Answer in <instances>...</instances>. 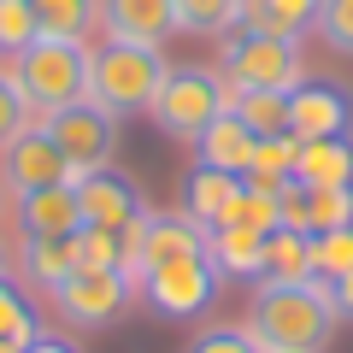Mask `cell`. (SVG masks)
Returning a JSON list of instances; mask_svg holds the SVG:
<instances>
[{
    "instance_id": "12",
    "label": "cell",
    "mask_w": 353,
    "mask_h": 353,
    "mask_svg": "<svg viewBox=\"0 0 353 353\" xmlns=\"http://www.w3.org/2000/svg\"><path fill=\"white\" fill-rule=\"evenodd\" d=\"M18 241H48V236H77L83 230V201L77 183H53V189H30L12 201Z\"/></svg>"
},
{
    "instance_id": "22",
    "label": "cell",
    "mask_w": 353,
    "mask_h": 353,
    "mask_svg": "<svg viewBox=\"0 0 353 353\" xmlns=\"http://www.w3.org/2000/svg\"><path fill=\"white\" fill-rule=\"evenodd\" d=\"M36 6V30L53 41H88L101 30V0H30Z\"/></svg>"
},
{
    "instance_id": "38",
    "label": "cell",
    "mask_w": 353,
    "mask_h": 353,
    "mask_svg": "<svg viewBox=\"0 0 353 353\" xmlns=\"http://www.w3.org/2000/svg\"><path fill=\"white\" fill-rule=\"evenodd\" d=\"M0 353H18V347H0Z\"/></svg>"
},
{
    "instance_id": "23",
    "label": "cell",
    "mask_w": 353,
    "mask_h": 353,
    "mask_svg": "<svg viewBox=\"0 0 353 353\" xmlns=\"http://www.w3.org/2000/svg\"><path fill=\"white\" fill-rule=\"evenodd\" d=\"M230 112L253 136H294L289 130V94H277V88H230Z\"/></svg>"
},
{
    "instance_id": "36",
    "label": "cell",
    "mask_w": 353,
    "mask_h": 353,
    "mask_svg": "<svg viewBox=\"0 0 353 353\" xmlns=\"http://www.w3.org/2000/svg\"><path fill=\"white\" fill-rule=\"evenodd\" d=\"M6 224H12V189L0 183V236H6Z\"/></svg>"
},
{
    "instance_id": "34",
    "label": "cell",
    "mask_w": 353,
    "mask_h": 353,
    "mask_svg": "<svg viewBox=\"0 0 353 353\" xmlns=\"http://www.w3.org/2000/svg\"><path fill=\"white\" fill-rule=\"evenodd\" d=\"M330 301H336V318H341V324H353V271L330 283Z\"/></svg>"
},
{
    "instance_id": "24",
    "label": "cell",
    "mask_w": 353,
    "mask_h": 353,
    "mask_svg": "<svg viewBox=\"0 0 353 353\" xmlns=\"http://www.w3.org/2000/svg\"><path fill=\"white\" fill-rule=\"evenodd\" d=\"M36 336H41V318H36V306H30V294L18 289L12 277H0V347L24 353Z\"/></svg>"
},
{
    "instance_id": "7",
    "label": "cell",
    "mask_w": 353,
    "mask_h": 353,
    "mask_svg": "<svg viewBox=\"0 0 353 353\" xmlns=\"http://www.w3.org/2000/svg\"><path fill=\"white\" fill-rule=\"evenodd\" d=\"M218 283H224V271L212 265V253H176V259H159L141 271L136 294L165 318H194L218 301Z\"/></svg>"
},
{
    "instance_id": "6",
    "label": "cell",
    "mask_w": 353,
    "mask_h": 353,
    "mask_svg": "<svg viewBox=\"0 0 353 353\" xmlns=\"http://www.w3.org/2000/svg\"><path fill=\"white\" fill-rule=\"evenodd\" d=\"M48 301L71 330H106V324H118V318L130 312V301H141V294H136V277H130L124 265H77Z\"/></svg>"
},
{
    "instance_id": "3",
    "label": "cell",
    "mask_w": 353,
    "mask_h": 353,
    "mask_svg": "<svg viewBox=\"0 0 353 353\" xmlns=\"http://www.w3.org/2000/svg\"><path fill=\"white\" fill-rule=\"evenodd\" d=\"M88 59L94 48L88 41H53V36H36L24 53L12 59V77L24 88V101L36 118L59 112L71 101H88Z\"/></svg>"
},
{
    "instance_id": "20",
    "label": "cell",
    "mask_w": 353,
    "mask_h": 353,
    "mask_svg": "<svg viewBox=\"0 0 353 353\" xmlns=\"http://www.w3.org/2000/svg\"><path fill=\"white\" fill-rule=\"evenodd\" d=\"M259 283H312V236L306 230H271Z\"/></svg>"
},
{
    "instance_id": "1",
    "label": "cell",
    "mask_w": 353,
    "mask_h": 353,
    "mask_svg": "<svg viewBox=\"0 0 353 353\" xmlns=\"http://www.w3.org/2000/svg\"><path fill=\"white\" fill-rule=\"evenodd\" d=\"M336 301L330 283H259L248 301V330L265 353H324L336 336Z\"/></svg>"
},
{
    "instance_id": "33",
    "label": "cell",
    "mask_w": 353,
    "mask_h": 353,
    "mask_svg": "<svg viewBox=\"0 0 353 353\" xmlns=\"http://www.w3.org/2000/svg\"><path fill=\"white\" fill-rule=\"evenodd\" d=\"M277 224L283 230H306V183H301V176L277 194Z\"/></svg>"
},
{
    "instance_id": "15",
    "label": "cell",
    "mask_w": 353,
    "mask_h": 353,
    "mask_svg": "<svg viewBox=\"0 0 353 353\" xmlns=\"http://www.w3.org/2000/svg\"><path fill=\"white\" fill-rule=\"evenodd\" d=\"M294 176H301L306 189H353V141H347V136L301 141Z\"/></svg>"
},
{
    "instance_id": "32",
    "label": "cell",
    "mask_w": 353,
    "mask_h": 353,
    "mask_svg": "<svg viewBox=\"0 0 353 353\" xmlns=\"http://www.w3.org/2000/svg\"><path fill=\"white\" fill-rule=\"evenodd\" d=\"M77 265H124V236L118 230H77Z\"/></svg>"
},
{
    "instance_id": "28",
    "label": "cell",
    "mask_w": 353,
    "mask_h": 353,
    "mask_svg": "<svg viewBox=\"0 0 353 353\" xmlns=\"http://www.w3.org/2000/svg\"><path fill=\"white\" fill-rule=\"evenodd\" d=\"M24 124H36V112H30L24 88H18V77H12V59L0 53V148H6Z\"/></svg>"
},
{
    "instance_id": "10",
    "label": "cell",
    "mask_w": 353,
    "mask_h": 353,
    "mask_svg": "<svg viewBox=\"0 0 353 353\" xmlns=\"http://www.w3.org/2000/svg\"><path fill=\"white\" fill-rule=\"evenodd\" d=\"M0 183L12 189V201L18 194H30V189H53V183H77V171H71V159L59 153V141L41 130V118L36 124H24L6 148H0Z\"/></svg>"
},
{
    "instance_id": "19",
    "label": "cell",
    "mask_w": 353,
    "mask_h": 353,
    "mask_svg": "<svg viewBox=\"0 0 353 353\" xmlns=\"http://www.w3.org/2000/svg\"><path fill=\"white\" fill-rule=\"evenodd\" d=\"M206 253H212V265L224 271V277H253L259 283L265 236H253V230H241V224H212L206 230Z\"/></svg>"
},
{
    "instance_id": "11",
    "label": "cell",
    "mask_w": 353,
    "mask_h": 353,
    "mask_svg": "<svg viewBox=\"0 0 353 353\" xmlns=\"http://www.w3.org/2000/svg\"><path fill=\"white\" fill-rule=\"evenodd\" d=\"M353 124V94L341 83H324V77H306L289 94V130L301 141H324V136H347Z\"/></svg>"
},
{
    "instance_id": "37",
    "label": "cell",
    "mask_w": 353,
    "mask_h": 353,
    "mask_svg": "<svg viewBox=\"0 0 353 353\" xmlns=\"http://www.w3.org/2000/svg\"><path fill=\"white\" fill-rule=\"evenodd\" d=\"M0 277H12V241L0 236Z\"/></svg>"
},
{
    "instance_id": "29",
    "label": "cell",
    "mask_w": 353,
    "mask_h": 353,
    "mask_svg": "<svg viewBox=\"0 0 353 353\" xmlns=\"http://www.w3.org/2000/svg\"><path fill=\"white\" fill-rule=\"evenodd\" d=\"M36 36H41L36 30V6H30V0H0V53L18 59Z\"/></svg>"
},
{
    "instance_id": "31",
    "label": "cell",
    "mask_w": 353,
    "mask_h": 353,
    "mask_svg": "<svg viewBox=\"0 0 353 353\" xmlns=\"http://www.w3.org/2000/svg\"><path fill=\"white\" fill-rule=\"evenodd\" d=\"M312 30L324 36L330 53H353V0H324L312 18Z\"/></svg>"
},
{
    "instance_id": "35",
    "label": "cell",
    "mask_w": 353,
    "mask_h": 353,
    "mask_svg": "<svg viewBox=\"0 0 353 353\" xmlns=\"http://www.w3.org/2000/svg\"><path fill=\"white\" fill-rule=\"evenodd\" d=\"M24 353H83V347H77V341L71 336H59V330H41V336L36 341H30V347Z\"/></svg>"
},
{
    "instance_id": "9",
    "label": "cell",
    "mask_w": 353,
    "mask_h": 353,
    "mask_svg": "<svg viewBox=\"0 0 353 353\" xmlns=\"http://www.w3.org/2000/svg\"><path fill=\"white\" fill-rule=\"evenodd\" d=\"M77 201H83V224L94 230H136L141 212H148V194L141 183L124 171V165H94V171H77Z\"/></svg>"
},
{
    "instance_id": "2",
    "label": "cell",
    "mask_w": 353,
    "mask_h": 353,
    "mask_svg": "<svg viewBox=\"0 0 353 353\" xmlns=\"http://www.w3.org/2000/svg\"><path fill=\"white\" fill-rule=\"evenodd\" d=\"M165 71H171L165 48H141V41H112L106 36L94 48V59H88V101L106 106L112 118L148 112L159 83H165Z\"/></svg>"
},
{
    "instance_id": "21",
    "label": "cell",
    "mask_w": 353,
    "mask_h": 353,
    "mask_svg": "<svg viewBox=\"0 0 353 353\" xmlns=\"http://www.w3.org/2000/svg\"><path fill=\"white\" fill-rule=\"evenodd\" d=\"M294 159H301V136H259L241 183H253V189H265V194H283L294 183Z\"/></svg>"
},
{
    "instance_id": "5",
    "label": "cell",
    "mask_w": 353,
    "mask_h": 353,
    "mask_svg": "<svg viewBox=\"0 0 353 353\" xmlns=\"http://www.w3.org/2000/svg\"><path fill=\"white\" fill-rule=\"evenodd\" d=\"M148 112L171 141H189L194 148L201 130L212 124L218 112H230V88H224V77H218L212 65H171Z\"/></svg>"
},
{
    "instance_id": "25",
    "label": "cell",
    "mask_w": 353,
    "mask_h": 353,
    "mask_svg": "<svg viewBox=\"0 0 353 353\" xmlns=\"http://www.w3.org/2000/svg\"><path fill=\"white\" fill-rule=\"evenodd\" d=\"M236 6L241 0H176V30L183 36H224V30H236Z\"/></svg>"
},
{
    "instance_id": "27",
    "label": "cell",
    "mask_w": 353,
    "mask_h": 353,
    "mask_svg": "<svg viewBox=\"0 0 353 353\" xmlns=\"http://www.w3.org/2000/svg\"><path fill=\"white\" fill-rule=\"evenodd\" d=\"M353 271V224L347 230H330V236H312V277L318 283H336Z\"/></svg>"
},
{
    "instance_id": "4",
    "label": "cell",
    "mask_w": 353,
    "mask_h": 353,
    "mask_svg": "<svg viewBox=\"0 0 353 353\" xmlns=\"http://www.w3.org/2000/svg\"><path fill=\"white\" fill-rule=\"evenodd\" d=\"M218 77H224V88H277V94H294L306 83L301 41L259 36V30H224L218 36Z\"/></svg>"
},
{
    "instance_id": "14",
    "label": "cell",
    "mask_w": 353,
    "mask_h": 353,
    "mask_svg": "<svg viewBox=\"0 0 353 353\" xmlns=\"http://www.w3.org/2000/svg\"><path fill=\"white\" fill-rule=\"evenodd\" d=\"M236 189H241V176H236V171H224V165H201V159H194V171L183 176V212H189L194 224L212 230L218 218H224V206L236 201Z\"/></svg>"
},
{
    "instance_id": "18",
    "label": "cell",
    "mask_w": 353,
    "mask_h": 353,
    "mask_svg": "<svg viewBox=\"0 0 353 353\" xmlns=\"http://www.w3.org/2000/svg\"><path fill=\"white\" fill-rule=\"evenodd\" d=\"M324 0H241L236 6V30H259V36H289L301 41V30L318 18Z\"/></svg>"
},
{
    "instance_id": "13",
    "label": "cell",
    "mask_w": 353,
    "mask_h": 353,
    "mask_svg": "<svg viewBox=\"0 0 353 353\" xmlns=\"http://www.w3.org/2000/svg\"><path fill=\"white\" fill-rule=\"evenodd\" d=\"M101 30L112 41L165 48L176 36V0H101Z\"/></svg>"
},
{
    "instance_id": "17",
    "label": "cell",
    "mask_w": 353,
    "mask_h": 353,
    "mask_svg": "<svg viewBox=\"0 0 353 353\" xmlns=\"http://www.w3.org/2000/svg\"><path fill=\"white\" fill-rule=\"evenodd\" d=\"M18 271L30 289L53 294L77 271V236H48V241H18Z\"/></svg>"
},
{
    "instance_id": "8",
    "label": "cell",
    "mask_w": 353,
    "mask_h": 353,
    "mask_svg": "<svg viewBox=\"0 0 353 353\" xmlns=\"http://www.w3.org/2000/svg\"><path fill=\"white\" fill-rule=\"evenodd\" d=\"M41 130L59 141V153L71 159V171L112 165V153H118V118L106 112V106H94V101H71V106H59V112H48Z\"/></svg>"
},
{
    "instance_id": "30",
    "label": "cell",
    "mask_w": 353,
    "mask_h": 353,
    "mask_svg": "<svg viewBox=\"0 0 353 353\" xmlns=\"http://www.w3.org/2000/svg\"><path fill=\"white\" fill-rule=\"evenodd\" d=\"M189 353H265V347H259V336L248 324H206L189 341Z\"/></svg>"
},
{
    "instance_id": "16",
    "label": "cell",
    "mask_w": 353,
    "mask_h": 353,
    "mask_svg": "<svg viewBox=\"0 0 353 353\" xmlns=\"http://www.w3.org/2000/svg\"><path fill=\"white\" fill-rule=\"evenodd\" d=\"M253 130L241 124L236 112H218L212 124L201 130V141H194V159L201 165H224V171H236V176H248V159H253Z\"/></svg>"
},
{
    "instance_id": "26",
    "label": "cell",
    "mask_w": 353,
    "mask_h": 353,
    "mask_svg": "<svg viewBox=\"0 0 353 353\" xmlns=\"http://www.w3.org/2000/svg\"><path fill=\"white\" fill-rule=\"evenodd\" d=\"M347 224H353V189H306V236H330Z\"/></svg>"
}]
</instances>
